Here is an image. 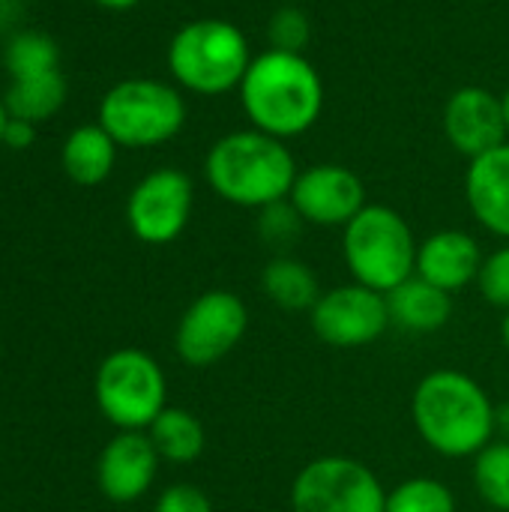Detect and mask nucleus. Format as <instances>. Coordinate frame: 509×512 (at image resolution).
Here are the masks:
<instances>
[{"label":"nucleus","mask_w":509,"mask_h":512,"mask_svg":"<svg viewBox=\"0 0 509 512\" xmlns=\"http://www.w3.org/2000/svg\"><path fill=\"white\" fill-rule=\"evenodd\" d=\"M411 417L426 447L447 459L477 456L498 432L489 393L459 369L429 372L411 396Z\"/></svg>","instance_id":"1"},{"label":"nucleus","mask_w":509,"mask_h":512,"mask_svg":"<svg viewBox=\"0 0 509 512\" xmlns=\"http://www.w3.org/2000/svg\"><path fill=\"white\" fill-rule=\"evenodd\" d=\"M240 102L255 129L285 141L315 126L324 105V84L303 54L270 48L249 63L240 81Z\"/></svg>","instance_id":"2"},{"label":"nucleus","mask_w":509,"mask_h":512,"mask_svg":"<svg viewBox=\"0 0 509 512\" xmlns=\"http://www.w3.org/2000/svg\"><path fill=\"white\" fill-rule=\"evenodd\" d=\"M204 174L210 189L228 204L264 210L291 195L300 171L282 138L261 129H243L210 147Z\"/></svg>","instance_id":"3"},{"label":"nucleus","mask_w":509,"mask_h":512,"mask_svg":"<svg viewBox=\"0 0 509 512\" xmlns=\"http://www.w3.org/2000/svg\"><path fill=\"white\" fill-rule=\"evenodd\" d=\"M417 240L411 225L384 204H366L342 237L345 264L357 285L390 294L417 273Z\"/></svg>","instance_id":"4"},{"label":"nucleus","mask_w":509,"mask_h":512,"mask_svg":"<svg viewBox=\"0 0 509 512\" xmlns=\"http://www.w3.org/2000/svg\"><path fill=\"white\" fill-rule=\"evenodd\" d=\"M249 63L252 57L243 30L222 18L189 21L168 45L171 75L201 96H219L240 87Z\"/></svg>","instance_id":"5"},{"label":"nucleus","mask_w":509,"mask_h":512,"mask_svg":"<svg viewBox=\"0 0 509 512\" xmlns=\"http://www.w3.org/2000/svg\"><path fill=\"white\" fill-rule=\"evenodd\" d=\"M183 120V96L153 78L120 81L99 102V126L120 147H159L183 129Z\"/></svg>","instance_id":"6"},{"label":"nucleus","mask_w":509,"mask_h":512,"mask_svg":"<svg viewBox=\"0 0 509 512\" xmlns=\"http://www.w3.org/2000/svg\"><path fill=\"white\" fill-rule=\"evenodd\" d=\"M96 405L120 432L150 429V423L168 408L159 363L138 348L108 354L96 372Z\"/></svg>","instance_id":"7"},{"label":"nucleus","mask_w":509,"mask_h":512,"mask_svg":"<svg viewBox=\"0 0 509 512\" xmlns=\"http://www.w3.org/2000/svg\"><path fill=\"white\" fill-rule=\"evenodd\" d=\"M294 512H387L375 471L351 456H321L300 468L291 486Z\"/></svg>","instance_id":"8"},{"label":"nucleus","mask_w":509,"mask_h":512,"mask_svg":"<svg viewBox=\"0 0 509 512\" xmlns=\"http://www.w3.org/2000/svg\"><path fill=\"white\" fill-rule=\"evenodd\" d=\"M246 327H249V309L234 291H222V288L204 291L189 303V309L177 324L174 333L177 357L192 369H207L225 360L240 345Z\"/></svg>","instance_id":"9"},{"label":"nucleus","mask_w":509,"mask_h":512,"mask_svg":"<svg viewBox=\"0 0 509 512\" xmlns=\"http://www.w3.org/2000/svg\"><path fill=\"white\" fill-rule=\"evenodd\" d=\"M312 330L324 345L333 348H363L378 342L390 327L387 297L366 285H339L318 297L309 312Z\"/></svg>","instance_id":"10"},{"label":"nucleus","mask_w":509,"mask_h":512,"mask_svg":"<svg viewBox=\"0 0 509 512\" xmlns=\"http://www.w3.org/2000/svg\"><path fill=\"white\" fill-rule=\"evenodd\" d=\"M192 216V180L177 168L147 174L129 195L126 222L141 243L165 246L183 234Z\"/></svg>","instance_id":"11"},{"label":"nucleus","mask_w":509,"mask_h":512,"mask_svg":"<svg viewBox=\"0 0 509 512\" xmlns=\"http://www.w3.org/2000/svg\"><path fill=\"white\" fill-rule=\"evenodd\" d=\"M288 201L309 225L345 228L366 207V186L351 168L324 162L297 174Z\"/></svg>","instance_id":"12"},{"label":"nucleus","mask_w":509,"mask_h":512,"mask_svg":"<svg viewBox=\"0 0 509 512\" xmlns=\"http://www.w3.org/2000/svg\"><path fill=\"white\" fill-rule=\"evenodd\" d=\"M444 132L447 141L468 159L507 144L501 96L486 87H459L444 108Z\"/></svg>","instance_id":"13"},{"label":"nucleus","mask_w":509,"mask_h":512,"mask_svg":"<svg viewBox=\"0 0 509 512\" xmlns=\"http://www.w3.org/2000/svg\"><path fill=\"white\" fill-rule=\"evenodd\" d=\"M159 462L162 459H159L150 435L120 432L117 438H111L105 444L99 465H96V480H99L102 495L114 504L138 501L153 486Z\"/></svg>","instance_id":"14"},{"label":"nucleus","mask_w":509,"mask_h":512,"mask_svg":"<svg viewBox=\"0 0 509 512\" xmlns=\"http://www.w3.org/2000/svg\"><path fill=\"white\" fill-rule=\"evenodd\" d=\"M483 267L480 243L465 231H438L426 237L417 249V276L453 294L477 282Z\"/></svg>","instance_id":"15"},{"label":"nucleus","mask_w":509,"mask_h":512,"mask_svg":"<svg viewBox=\"0 0 509 512\" xmlns=\"http://www.w3.org/2000/svg\"><path fill=\"white\" fill-rule=\"evenodd\" d=\"M465 195L474 219L495 237L509 240V141L471 159Z\"/></svg>","instance_id":"16"},{"label":"nucleus","mask_w":509,"mask_h":512,"mask_svg":"<svg viewBox=\"0 0 509 512\" xmlns=\"http://www.w3.org/2000/svg\"><path fill=\"white\" fill-rule=\"evenodd\" d=\"M387 297L390 324L408 333H435L453 318V294L420 279L417 273L393 288Z\"/></svg>","instance_id":"17"},{"label":"nucleus","mask_w":509,"mask_h":512,"mask_svg":"<svg viewBox=\"0 0 509 512\" xmlns=\"http://www.w3.org/2000/svg\"><path fill=\"white\" fill-rule=\"evenodd\" d=\"M63 171L78 186H99L117 159V141L96 123V126H78L66 144H63Z\"/></svg>","instance_id":"18"},{"label":"nucleus","mask_w":509,"mask_h":512,"mask_svg":"<svg viewBox=\"0 0 509 512\" xmlns=\"http://www.w3.org/2000/svg\"><path fill=\"white\" fill-rule=\"evenodd\" d=\"M261 291L285 312H312L321 297L312 267L291 255H279L261 270Z\"/></svg>","instance_id":"19"},{"label":"nucleus","mask_w":509,"mask_h":512,"mask_svg":"<svg viewBox=\"0 0 509 512\" xmlns=\"http://www.w3.org/2000/svg\"><path fill=\"white\" fill-rule=\"evenodd\" d=\"M156 453L162 462L171 465H192L195 459H201L207 435L201 420L186 411V408H165L147 429Z\"/></svg>","instance_id":"20"},{"label":"nucleus","mask_w":509,"mask_h":512,"mask_svg":"<svg viewBox=\"0 0 509 512\" xmlns=\"http://www.w3.org/2000/svg\"><path fill=\"white\" fill-rule=\"evenodd\" d=\"M66 102V81L60 69L30 75V78H12L3 105L9 117L27 120V123H42L54 117Z\"/></svg>","instance_id":"21"},{"label":"nucleus","mask_w":509,"mask_h":512,"mask_svg":"<svg viewBox=\"0 0 509 512\" xmlns=\"http://www.w3.org/2000/svg\"><path fill=\"white\" fill-rule=\"evenodd\" d=\"M60 60L57 42L48 33L39 30H24L15 33L3 51V63L9 69L12 78H30V75H42V72H54Z\"/></svg>","instance_id":"22"},{"label":"nucleus","mask_w":509,"mask_h":512,"mask_svg":"<svg viewBox=\"0 0 509 512\" xmlns=\"http://www.w3.org/2000/svg\"><path fill=\"white\" fill-rule=\"evenodd\" d=\"M474 489L498 512H509V441H492L474 456Z\"/></svg>","instance_id":"23"},{"label":"nucleus","mask_w":509,"mask_h":512,"mask_svg":"<svg viewBox=\"0 0 509 512\" xmlns=\"http://www.w3.org/2000/svg\"><path fill=\"white\" fill-rule=\"evenodd\" d=\"M387 512H456V495L435 477H411L387 492Z\"/></svg>","instance_id":"24"},{"label":"nucleus","mask_w":509,"mask_h":512,"mask_svg":"<svg viewBox=\"0 0 509 512\" xmlns=\"http://www.w3.org/2000/svg\"><path fill=\"white\" fill-rule=\"evenodd\" d=\"M300 231H303V216L294 210V204L288 198L276 201V204H270V207H264L258 213V234L276 252H282L291 243H297Z\"/></svg>","instance_id":"25"},{"label":"nucleus","mask_w":509,"mask_h":512,"mask_svg":"<svg viewBox=\"0 0 509 512\" xmlns=\"http://www.w3.org/2000/svg\"><path fill=\"white\" fill-rule=\"evenodd\" d=\"M267 36L273 51H288V54H303V48L312 39V24L309 15L297 6H282L270 24H267Z\"/></svg>","instance_id":"26"},{"label":"nucleus","mask_w":509,"mask_h":512,"mask_svg":"<svg viewBox=\"0 0 509 512\" xmlns=\"http://www.w3.org/2000/svg\"><path fill=\"white\" fill-rule=\"evenodd\" d=\"M477 288H480L486 303L509 312V246L492 252L489 258H483Z\"/></svg>","instance_id":"27"},{"label":"nucleus","mask_w":509,"mask_h":512,"mask_svg":"<svg viewBox=\"0 0 509 512\" xmlns=\"http://www.w3.org/2000/svg\"><path fill=\"white\" fill-rule=\"evenodd\" d=\"M153 512H213V504H210V498L198 486L177 483V486H168L159 495Z\"/></svg>","instance_id":"28"},{"label":"nucleus","mask_w":509,"mask_h":512,"mask_svg":"<svg viewBox=\"0 0 509 512\" xmlns=\"http://www.w3.org/2000/svg\"><path fill=\"white\" fill-rule=\"evenodd\" d=\"M33 138H36V123L18 120V117H9V120H6V129H3V144H6V147L24 150V147L33 144Z\"/></svg>","instance_id":"29"},{"label":"nucleus","mask_w":509,"mask_h":512,"mask_svg":"<svg viewBox=\"0 0 509 512\" xmlns=\"http://www.w3.org/2000/svg\"><path fill=\"white\" fill-rule=\"evenodd\" d=\"M495 426H498V432L509 441V402L501 405V408H495Z\"/></svg>","instance_id":"30"},{"label":"nucleus","mask_w":509,"mask_h":512,"mask_svg":"<svg viewBox=\"0 0 509 512\" xmlns=\"http://www.w3.org/2000/svg\"><path fill=\"white\" fill-rule=\"evenodd\" d=\"M99 6H108V9H129V6H135L138 0H96Z\"/></svg>","instance_id":"31"},{"label":"nucleus","mask_w":509,"mask_h":512,"mask_svg":"<svg viewBox=\"0 0 509 512\" xmlns=\"http://www.w3.org/2000/svg\"><path fill=\"white\" fill-rule=\"evenodd\" d=\"M501 111H504V126H507V135H509V90L501 96Z\"/></svg>","instance_id":"32"},{"label":"nucleus","mask_w":509,"mask_h":512,"mask_svg":"<svg viewBox=\"0 0 509 512\" xmlns=\"http://www.w3.org/2000/svg\"><path fill=\"white\" fill-rule=\"evenodd\" d=\"M501 342H504V348L509 351V312L504 315V324H501Z\"/></svg>","instance_id":"33"},{"label":"nucleus","mask_w":509,"mask_h":512,"mask_svg":"<svg viewBox=\"0 0 509 512\" xmlns=\"http://www.w3.org/2000/svg\"><path fill=\"white\" fill-rule=\"evenodd\" d=\"M6 120H9V114H6V105H3V99H0V144H3V129H6Z\"/></svg>","instance_id":"34"}]
</instances>
